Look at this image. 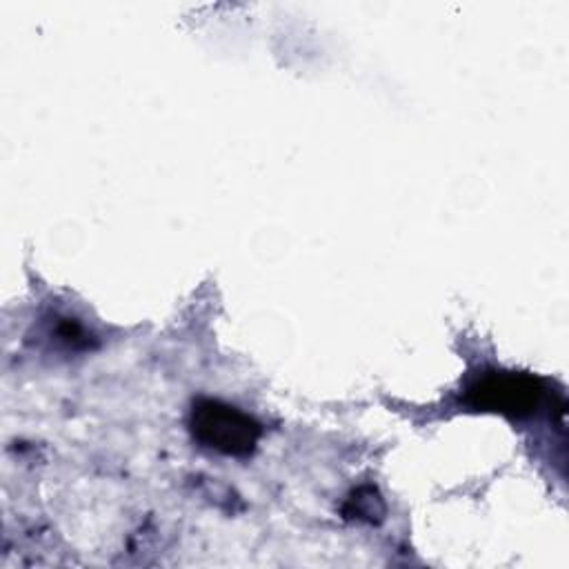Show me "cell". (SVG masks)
I'll return each instance as SVG.
<instances>
[{"label": "cell", "mask_w": 569, "mask_h": 569, "mask_svg": "<svg viewBox=\"0 0 569 569\" xmlns=\"http://www.w3.org/2000/svg\"><path fill=\"white\" fill-rule=\"evenodd\" d=\"M193 438L227 456H247L260 438V425L244 411L220 400H198L189 416Z\"/></svg>", "instance_id": "6da1fadb"}, {"label": "cell", "mask_w": 569, "mask_h": 569, "mask_svg": "<svg viewBox=\"0 0 569 569\" xmlns=\"http://www.w3.org/2000/svg\"><path fill=\"white\" fill-rule=\"evenodd\" d=\"M542 398V385L533 376L513 371H493L469 387L467 402L473 409L498 411L505 416H527L536 411Z\"/></svg>", "instance_id": "7a4b0ae2"}, {"label": "cell", "mask_w": 569, "mask_h": 569, "mask_svg": "<svg viewBox=\"0 0 569 569\" xmlns=\"http://www.w3.org/2000/svg\"><path fill=\"white\" fill-rule=\"evenodd\" d=\"M349 505H353V513L358 518H365V520H378L380 513L385 511L382 507V500L378 498V493L373 489H360L351 496Z\"/></svg>", "instance_id": "3957f363"}]
</instances>
